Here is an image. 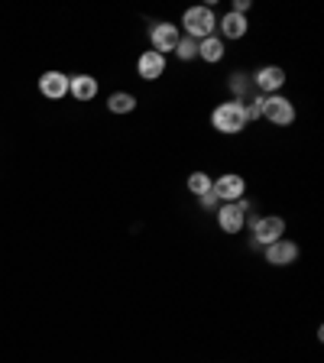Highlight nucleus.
Returning a JSON list of instances; mask_svg holds the SVG:
<instances>
[{
	"label": "nucleus",
	"mask_w": 324,
	"mask_h": 363,
	"mask_svg": "<svg viewBox=\"0 0 324 363\" xmlns=\"http://www.w3.org/2000/svg\"><path fill=\"white\" fill-rule=\"evenodd\" d=\"M211 127L218 130V133L224 136H237L247 130V117H243V104L240 101H224V104H218L211 111Z\"/></svg>",
	"instance_id": "1"
},
{
	"label": "nucleus",
	"mask_w": 324,
	"mask_h": 363,
	"mask_svg": "<svg viewBox=\"0 0 324 363\" xmlns=\"http://www.w3.org/2000/svg\"><path fill=\"white\" fill-rule=\"evenodd\" d=\"M247 224L253 230V247H269L286 234V220L279 214H247Z\"/></svg>",
	"instance_id": "2"
},
{
	"label": "nucleus",
	"mask_w": 324,
	"mask_h": 363,
	"mask_svg": "<svg viewBox=\"0 0 324 363\" xmlns=\"http://www.w3.org/2000/svg\"><path fill=\"white\" fill-rule=\"evenodd\" d=\"M181 30H185V36L189 39H208L214 36V30H218V16H214L211 7H189L185 13H181Z\"/></svg>",
	"instance_id": "3"
},
{
	"label": "nucleus",
	"mask_w": 324,
	"mask_h": 363,
	"mask_svg": "<svg viewBox=\"0 0 324 363\" xmlns=\"http://www.w3.org/2000/svg\"><path fill=\"white\" fill-rule=\"evenodd\" d=\"M253 204L247 201V198H240V201H230V204H220L218 211V227L224 230V234H240L243 227H247V214Z\"/></svg>",
	"instance_id": "4"
},
{
	"label": "nucleus",
	"mask_w": 324,
	"mask_h": 363,
	"mask_svg": "<svg viewBox=\"0 0 324 363\" xmlns=\"http://www.w3.org/2000/svg\"><path fill=\"white\" fill-rule=\"evenodd\" d=\"M263 121H269L272 127H289L295 121V104L286 94H266L263 98Z\"/></svg>",
	"instance_id": "5"
},
{
	"label": "nucleus",
	"mask_w": 324,
	"mask_h": 363,
	"mask_svg": "<svg viewBox=\"0 0 324 363\" xmlns=\"http://www.w3.org/2000/svg\"><path fill=\"white\" fill-rule=\"evenodd\" d=\"M211 191H214V198H218L220 204H230V201H240L243 198L247 182H243V175H237V172H224V175H218V179L211 182Z\"/></svg>",
	"instance_id": "6"
},
{
	"label": "nucleus",
	"mask_w": 324,
	"mask_h": 363,
	"mask_svg": "<svg viewBox=\"0 0 324 363\" xmlns=\"http://www.w3.org/2000/svg\"><path fill=\"white\" fill-rule=\"evenodd\" d=\"M179 39H181V30L175 26V23H156L150 30V49L152 52H159V55H166V52H175V45H179Z\"/></svg>",
	"instance_id": "7"
},
{
	"label": "nucleus",
	"mask_w": 324,
	"mask_h": 363,
	"mask_svg": "<svg viewBox=\"0 0 324 363\" xmlns=\"http://www.w3.org/2000/svg\"><path fill=\"white\" fill-rule=\"evenodd\" d=\"M250 82L259 88V94H282V84H286V72L279 65H263L257 68V75L250 78Z\"/></svg>",
	"instance_id": "8"
},
{
	"label": "nucleus",
	"mask_w": 324,
	"mask_h": 363,
	"mask_svg": "<svg viewBox=\"0 0 324 363\" xmlns=\"http://www.w3.org/2000/svg\"><path fill=\"white\" fill-rule=\"evenodd\" d=\"M263 257H266V263L269 266H292L295 259H298V243L282 237V240L263 247Z\"/></svg>",
	"instance_id": "9"
},
{
	"label": "nucleus",
	"mask_w": 324,
	"mask_h": 363,
	"mask_svg": "<svg viewBox=\"0 0 324 363\" xmlns=\"http://www.w3.org/2000/svg\"><path fill=\"white\" fill-rule=\"evenodd\" d=\"M136 75L143 78V82H159V78L166 75V55L152 52V49L140 52V59H136Z\"/></svg>",
	"instance_id": "10"
},
{
	"label": "nucleus",
	"mask_w": 324,
	"mask_h": 363,
	"mask_svg": "<svg viewBox=\"0 0 324 363\" xmlns=\"http://www.w3.org/2000/svg\"><path fill=\"white\" fill-rule=\"evenodd\" d=\"M68 84H72V78H68L65 72H43V75H39V91H43V98H49V101L68 98Z\"/></svg>",
	"instance_id": "11"
},
{
	"label": "nucleus",
	"mask_w": 324,
	"mask_h": 363,
	"mask_svg": "<svg viewBox=\"0 0 324 363\" xmlns=\"http://www.w3.org/2000/svg\"><path fill=\"white\" fill-rule=\"evenodd\" d=\"M218 30H220V39H224V43L227 39H243L247 36V30H250V23H247V16L227 10V13L218 20Z\"/></svg>",
	"instance_id": "12"
},
{
	"label": "nucleus",
	"mask_w": 324,
	"mask_h": 363,
	"mask_svg": "<svg viewBox=\"0 0 324 363\" xmlns=\"http://www.w3.org/2000/svg\"><path fill=\"white\" fill-rule=\"evenodd\" d=\"M68 94L82 104L98 98V78L94 75H72V84H68Z\"/></svg>",
	"instance_id": "13"
},
{
	"label": "nucleus",
	"mask_w": 324,
	"mask_h": 363,
	"mask_svg": "<svg viewBox=\"0 0 324 363\" xmlns=\"http://www.w3.org/2000/svg\"><path fill=\"white\" fill-rule=\"evenodd\" d=\"M224 52H227V43L220 36H208L198 43V59L208 62V65H218V62L224 59Z\"/></svg>",
	"instance_id": "14"
},
{
	"label": "nucleus",
	"mask_w": 324,
	"mask_h": 363,
	"mask_svg": "<svg viewBox=\"0 0 324 363\" xmlns=\"http://www.w3.org/2000/svg\"><path fill=\"white\" fill-rule=\"evenodd\" d=\"M107 111L111 113H133L136 111V98L130 91H113L111 98H107Z\"/></svg>",
	"instance_id": "15"
},
{
	"label": "nucleus",
	"mask_w": 324,
	"mask_h": 363,
	"mask_svg": "<svg viewBox=\"0 0 324 363\" xmlns=\"http://www.w3.org/2000/svg\"><path fill=\"white\" fill-rule=\"evenodd\" d=\"M211 182H214V179H211L208 172H191L185 185H189V191H191L195 198H201V195H208V191H211Z\"/></svg>",
	"instance_id": "16"
},
{
	"label": "nucleus",
	"mask_w": 324,
	"mask_h": 363,
	"mask_svg": "<svg viewBox=\"0 0 324 363\" xmlns=\"http://www.w3.org/2000/svg\"><path fill=\"white\" fill-rule=\"evenodd\" d=\"M175 59H179V62H195L198 59V39L181 36L179 45H175Z\"/></svg>",
	"instance_id": "17"
},
{
	"label": "nucleus",
	"mask_w": 324,
	"mask_h": 363,
	"mask_svg": "<svg viewBox=\"0 0 324 363\" xmlns=\"http://www.w3.org/2000/svg\"><path fill=\"white\" fill-rule=\"evenodd\" d=\"M240 104H243V117H247V123L263 117V94H257V98H247V101H240Z\"/></svg>",
	"instance_id": "18"
},
{
	"label": "nucleus",
	"mask_w": 324,
	"mask_h": 363,
	"mask_svg": "<svg viewBox=\"0 0 324 363\" xmlns=\"http://www.w3.org/2000/svg\"><path fill=\"white\" fill-rule=\"evenodd\" d=\"M230 88H234V101H247V91L253 88V82H250L247 75H240V72H237V75L230 78Z\"/></svg>",
	"instance_id": "19"
},
{
	"label": "nucleus",
	"mask_w": 324,
	"mask_h": 363,
	"mask_svg": "<svg viewBox=\"0 0 324 363\" xmlns=\"http://www.w3.org/2000/svg\"><path fill=\"white\" fill-rule=\"evenodd\" d=\"M198 204H201V211H218L220 208V201L214 198V191H208V195H201L198 198Z\"/></svg>",
	"instance_id": "20"
},
{
	"label": "nucleus",
	"mask_w": 324,
	"mask_h": 363,
	"mask_svg": "<svg viewBox=\"0 0 324 363\" xmlns=\"http://www.w3.org/2000/svg\"><path fill=\"white\" fill-rule=\"evenodd\" d=\"M253 7L250 0H234V13H240V16H247V10Z\"/></svg>",
	"instance_id": "21"
}]
</instances>
